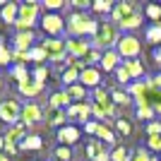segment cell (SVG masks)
Returning <instances> with one entry per match:
<instances>
[{
  "label": "cell",
  "instance_id": "41",
  "mask_svg": "<svg viewBox=\"0 0 161 161\" xmlns=\"http://www.w3.org/2000/svg\"><path fill=\"white\" fill-rule=\"evenodd\" d=\"M132 161H154L152 159V154H149V149H137V152H135L132 154Z\"/></svg>",
  "mask_w": 161,
  "mask_h": 161
},
{
  "label": "cell",
  "instance_id": "47",
  "mask_svg": "<svg viewBox=\"0 0 161 161\" xmlns=\"http://www.w3.org/2000/svg\"><path fill=\"white\" fill-rule=\"evenodd\" d=\"M92 115H94V118H99V120L108 118V115H106V111H103L101 106H96V103H92Z\"/></svg>",
  "mask_w": 161,
  "mask_h": 161
},
{
  "label": "cell",
  "instance_id": "5",
  "mask_svg": "<svg viewBox=\"0 0 161 161\" xmlns=\"http://www.w3.org/2000/svg\"><path fill=\"white\" fill-rule=\"evenodd\" d=\"M41 48L46 51V58L51 63H65L70 55H67V41L63 39H46L43 43H41Z\"/></svg>",
  "mask_w": 161,
  "mask_h": 161
},
{
  "label": "cell",
  "instance_id": "54",
  "mask_svg": "<svg viewBox=\"0 0 161 161\" xmlns=\"http://www.w3.org/2000/svg\"><path fill=\"white\" fill-rule=\"evenodd\" d=\"M0 147H5V137H0Z\"/></svg>",
  "mask_w": 161,
  "mask_h": 161
},
{
  "label": "cell",
  "instance_id": "46",
  "mask_svg": "<svg viewBox=\"0 0 161 161\" xmlns=\"http://www.w3.org/2000/svg\"><path fill=\"white\" fill-rule=\"evenodd\" d=\"M72 7L77 10V12H84V10H89V7H92V3H89V0H75Z\"/></svg>",
  "mask_w": 161,
  "mask_h": 161
},
{
  "label": "cell",
  "instance_id": "3",
  "mask_svg": "<svg viewBox=\"0 0 161 161\" xmlns=\"http://www.w3.org/2000/svg\"><path fill=\"white\" fill-rule=\"evenodd\" d=\"M41 12L39 3H19V19H17V31H31V27L36 24Z\"/></svg>",
  "mask_w": 161,
  "mask_h": 161
},
{
  "label": "cell",
  "instance_id": "33",
  "mask_svg": "<svg viewBox=\"0 0 161 161\" xmlns=\"http://www.w3.org/2000/svg\"><path fill=\"white\" fill-rule=\"evenodd\" d=\"M10 63H12V51H7L5 39L0 36V67H3V65H10Z\"/></svg>",
  "mask_w": 161,
  "mask_h": 161
},
{
  "label": "cell",
  "instance_id": "21",
  "mask_svg": "<svg viewBox=\"0 0 161 161\" xmlns=\"http://www.w3.org/2000/svg\"><path fill=\"white\" fill-rule=\"evenodd\" d=\"M27 130H29V125L27 123H17V125H12V128H7V132H5V142H22L24 137H27Z\"/></svg>",
  "mask_w": 161,
  "mask_h": 161
},
{
  "label": "cell",
  "instance_id": "36",
  "mask_svg": "<svg viewBox=\"0 0 161 161\" xmlns=\"http://www.w3.org/2000/svg\"><path fill=\"white\" fill-rule=\"evenodd\" d=\"M48 75H51V70H48L46 65H39V67H36V70H34V72H31V77H34V80H36V82H41V84H46Z\"/></svg>",
  "mask_w": 161,
  "mask_h": 161
},
{
  "label": "cell",
  "instance_id": "37",
  "mask_svg": "<svg viewBox=\"0 0 161 161\" xmlns=\"http://www.w3.org/2000/svg\"><path fill=\"white\" fill-rule=\"evenodd\" d=\"M115 80L120 82V84H128V87L132 84V77H130V72L125 70V65H120L118 70H115Z\"/></svg>",
  "mask_w": 161,
  "mask_h": 161
},
{
  "label": "cell",
  "instance_id": "38",
  "mask_svg": "<svg viewBox=\"0 0 161 161\" xmlns=\"http://www.w3.org/2000/svg\"><path fill=\"white\" fill-rule=\"evenodd\" d=\"M29 58H31L34 63H46V60H48V58H46V51H43L41 46L31 48V51H29Z\"/></svg>",
  "mask_w": 161,
  "mask_h": 161
},
{
  "label": "cell",
  "instance_id": "24",
  "mask_svg": "<svg viewBox=\"0 0 161 161\" xmlns=\"http://www.w3.org/2000/svg\"><path fill=\"white\" fill-rule=\"evenodd\" d=\"M65 92H67V96H70L75 103H82V101L89 96V94H87V89L82 87V84H72V87H67Z\"/></svg>",
  "mask_w": 161,
  "mask_h": 161
},
{
  "label": "cell",
  "instance_id": "44",
  "mask_svg": "<svg viewBox=\"0 0 161 161\" xmlns=\"http://www.w3.org/2000/svg\"><path fill=\"white\" fill-rule=\"evenodd\" d=\"M41 7H46V10H60V7H65V0H43Z\"/></svg>",
  "mask_w": 161,
  "mask_h": 161
},
{
  "label": "cell",
  "instance_id": "2",
  "mask_svg": "<svg viewBox=\"0 0 161 161\" xmlns=\"http://www.w3.org/2000/svg\"><path fill=\"white\" fill-rule=\"evenodd\" d=\"M120 36H123V34L118 31V24H113V22H103V24H99V31H96L94 41H92V48H96V51H101V53L115 51Z\"/></svg>",
  "mask_w": 161,
  "mask_h": 161
},
{
  "label": "cell",
  "instance_id": "43",
  "mask_svg": "<svg viewBox=\"0 0 161 161\" xmlns=\"http://www.w3.org/2000/svg\"><path fill=\"white\" fill-rule=\"evenodd\" d=\"M12 60H17V65H27L31 58H29V51L24 53V51H14L12 53Z\"/></svg>",
  "mask_w": 161,
  "mask_h": 161
},
{
  "label": "cell",
  "instance_id": "40",
  "mask_svg": "<svg viewBox=\"0 0 161 161\" xmlns=\"http://www.w3.org/2000/svg\"><path fill=\"white\" fill-rule=\"evenodd\" d=\"M55 159L58 161H72V149L70 147H58L55 149Z\"/></svg>",
  "mask_w": 161,
  "mask_h": 161
},
{
  "label": "cell",
  "instance_id": "9",
  "mask_svg": "<svg viewBox=\"0 0 161 161\" xmlns=\"http://www.w3.org/2000/svg\"><path fill=\"white\" fill-rule=\"evenodd\" d=\"M92 99H94V103H96V106H101L103 111H106V115H108V118H115V103H113V96L108 94V92H106L103 87L94 89Z\"/></svg>",
  "mask_w": 161,
  "mask_h": 161
},
{
  "label": "cell",
  "instance_id": "20",
  "mask_svg": "<svg viewBox=\"0 0 161 161\" xmlns=\"http://www.w3.org/2000/svg\"><path fill=\"white\" fill-rule=\"evenodd\" d=\"M130 14H135V5H130V3H115L113 12H111V19H113V24H120L123 19H128Z\"/></svg>",
  "mask_w": 161,
  "mask_h": 161
},
{
  "label": "cell",
  "instance_id": "31",
  "mask_svg": "<svg viewBox=\"0 0 161 161\" xmlns=\"http://www.w3.org/2000/svg\"><path fill=\"white\" fill-rule=\"evenodd\" d=\"M111 161H132V156H130V152H128L125 147H120V144H118V147L111 152Z\"/></svg>",
  "mask_w": 161,
  "mask_h": 161
},
{
  "label": "cell",
  "instance_id": "52",
  "mask_svg": "<svg viewBox=\"0 0 161 161\" xmlns=\"http://www.w3.org/2000/svg\"><path fill=\"white\" fill-rule=\"evenodd\" d=\"M154 60L161 65V48H156V51H154Z\"/></svg>",
  "mask_w": 161,
  "mask_h": 161
},
{
  "label": "cell",
  "instance_id": "27",
  "mask_svg": "<svg viewBox=\"0 0 161 161\" xmlns=\"http://www.w3.org/2000/svg\"><path fill=\"white\" fill-rule=\"evenodd\" d=\"M96 137H99V142H106V144H115V135L111 128H106L103 123L99 125V130H96Z\"/></svg>",
  "mask_w": 161,
  "mask_h": 161
},
{
  "label": "cell",
  "instance_id": "22",
  "mask_svg": "<svg viewBox=\"0 0 161 161\" xmlns=\"http://www.w3.org/2000/svg\"><path fill=\"white\" fill-rule=\"evenodd\" d=\"M41 147H43V140H41L39 135H27V137L19 142L22 152H36V149H41Z\"/></svg>",
  "mask_w": 161,
  "mask_h": 161
},
{
  "label": "cell",
  "instance_id": "42",
  "mask_svg": "<svg viewBox=\"0 0 161 161\" xmlns=\"http://www.w3.org/2000/svg\"><path fill=\"white\" fill-rule=\"evenodd\" d=\"M147 135H149V137H156V135H161V120L147 123Z\"/></svg>",
  "mask_w": 161,
  "mask_h": 161
},
{
  "label": "cell",
  "instance_id": "48",
  "mask_svg": "<svg viewBox=\"0 0 161 161\" xmlns=\"http://www.w3.org/2000/svg\"><path fill=\"white\" fill-rule=\"evenodd\" d=\"M99 125H101V123H96V120H89L87 125H84V132H87V135H96Z\"/></svg>",
  "mask_w": 161,
  "mask_h": 161
},
{
  "label": "cell",
  "instance_id": "34",
  "mask_svg": "<svg viewBox=\"0 0 161 161\" xmlns=\"http://www.w3.org/2000/svg\"><path fill=\"white\" fill-rule=\"evenodd\" d=\"M115 3H111V0H96V3H92V10L94 12H113Z\"/></svg>",
  "mask_w": 161,
  "mask_h": 161
},
{
  "label": "cell",
  "instance_id": "4",
  "mask_svg": "<svg viewBox=\"0 0 161 161\" xmlns=\"http://www.w3.org/2000/svg\"><path fill=\"white\" fill-rule=\"evenodd\" d=\"M115 51H118V55L123 60H137V55L142 53V43L135 34H123L118 46H115Z\"/></svg>",
  "mask_w": 161,
  "mask_h": 161
},
{
  "label": "cell",
  "instance_id": "11",
  "mask_svg": "<svg viewBox=\"0 0 161 161\" xmlns=\"http://www.w3.org/2000/svg\"><path fill=\"white\" fill-rule=\"evenodd\" d=\"M41 120H43V108L39 103H34V101L24 103V108H22V123H27L31 128L34 123H41Z\"/></svg>",
  "mask_w": 161,
  "mask_h": 161
},
{
  "label": "cell",
  "instance_id": "12",
  "mask_svg": "<svg viewBox=\"0 0 161 161\" xmlns=\"http://www.w3.org/2000/svg\"><path fill=\"white\" fill-rule=\"evenodd\" d=\"M92 51V43L87 39H67V55L70 58H84Z\"/></svg>",
  "mask_w": 161,
  "mask_h": 161
},
{
  "label": "cell",
  "instance_id": "17",
  "mask_svg": "<svg viewBox=\"0 0 161 161\" xmlns=\"http://www.w3.org/2000/svg\"><path fill=\"white\" fill-rule=\"evenodd\" d=\"M48 106L55 108V111H67V108L72 106V99L67 96V92H53V94L48 96Z\"/></svg>",
  "mask_w": 161,
  "mask_h": 161
},
{
  "label": "cell",
  "instance_id": "55",
  "mask_svg": "<svg viewBox=\"0 0 161 161\" xmlns=\"http://www.w3.org/2000/svg\"><path fill=\"white\" fill-rule=\"evenodd\" d=\"M3 84H5V82H3V75H0V92H3Z\"/></svg>",
  "mask_w": 161,
  "mask_h": 161
},
{
  "label": "cell",
  "instance_id": "32",
  "mask_svg": "<svg viewBox=\"0 0 161 161\" xmlns=\"http://www.w3.org/2000/svg\"><path fill=\"white\" fill-rule=\"evenodd\" d=\"M115 130L120 135H125V137H130L132 135V123L125 120V118H115Z\"/></svg>",
  "mask_w": 161,
  "mask_h": 161
},
{
  "label": "cell",
  "instance_id": "51",
  "mask_svg": "<svg viewBox=\"0 0 161 161\" xmlns=\"http://www.w3.org/2000/svg\"><path fill=\"white\" fill-rule=\"evenodd\" d=\"M152 108H154V113H156V115H161V92L156 94V99H154V103H152Z\"/></svg>",
  "mask_w": 161,
  "mask_h": 161
},
{
  "label": "cell",
  "instance_id": "23",
  "mask_svg": "<svg viewBox=\"0 0 161 161\" xmlns=\"http://www.w3.org/2000/svg\"><path fill=\"white\" fill-rule=\"evenodd\" d=\"M123 65H125V70L130 72V77H132V80L140 82L142 77H144V65H142L140 60H123Z\"/></svg>",
  "mask_w": 161,
  "mask_h": 161
},
{
  "label": "cell",
  "instance_id": "10",
  "mask_svg": "<svg viewBox=\"0 0 161 161\" xmlns=\"http://www.w3.org/2000/svg\"><path fill=\"white\" fill-rule=\"evenodd\" d=\"M101 80H103V77H101L99 67H84V70L80 72V84L84 89H99Z\"/></svg>",
  "mask_w": 161,
  "mask_h": 161
},
{
  "label": "cell",
  "instance_id": "18",
  "mask_svg": "<svg viewBox=\"0 0 161 161\" xmlns=\"http://www.w3.org/2000/svg\"><path fill=\"white\" fill-rule=\"evenodd\" d=\"M34 39H36V34L34 31H17L14 34V51H31L34 46Z\"/></svg>",
  "mask_w": 161,
  "mask_h": 161
},
{
  "label": "cell",
  "instance_id": "39",
  "mask_svg": "<svg viewBox=\"0 0 161 161\" xmlns=\"http://www.w3.org/2000/svg\"><path fill=\"white\" fill-rule=\"evenodd\" d=\"M147 17L154 24H159L161 22V5H147Z\"/></svg>",
  "mask_w": 161,
  "mask_h": 161
},
{
  "label": "cell",
  "instance_id": "15",
  "mask_svg": "<svg viewBox=\"0 0 161 161\" xmlns=\"http://www.w3.org/2000/svg\"><path fill=\"white\" fill-rule=\"evenodd\" d=\"M77 140H80V128L65 125V128L58 130V142H60V147H72Z\"/></svg>",
  "mask_w": 161,
  "mask_h": 161
},
{
  "label": "cell",
  "instance_id": "1",
  "mask_svg": "<svg viewBox=\"0 0 161 161\" xmlns=\"http://www.w3.org/2000/svg\"><path fill=\"white\" fill-rule=\"evenodd\" d=\"M99 24H101L99 19H92V17H87L82 12H72L65 17V29L72 39H82V36H92L94 39L96 31H99Z\"/></svg>",
  "mask_w": 161,
  "mask_h": 161
},
{
  "label": "cell",
  "instance_id": "49",
  "mask_svg": "<svg viewBox=\"0 0 161 161\" xmlns=\"http://www.w3.org/2000/svg\"><path fill=\"white\" fill-rule=\"evenodd\" d=\"M5 154L7 156H12V154H17V149H19V144H14V142H5Z\"/></svg>",
  "mask_w": 161,
  "mask_h": 161
},
{
  "label": "cell",
  "instance_id": "13",
  "mask_svg": "<svg viewBox=\"0 0 161 161\" xmlns=\"http://www.w3.org/2000/svg\"><path fill=\"white\" fill-rule=\"evenodd\" d=\"M87 159H89V161H111V152H106L103 142L92 140V142L87 144Z\"/></svg>",
  "mask_w": 161,
  "mask_h": 161
},
{
  "label": "cell",
  "instance_id": "14",
  "mask_svg": "<svg viewBox=\"0 0 161 161\" xmlns=\"http://www.w3.org/2000/svg\"><path fill=\"white\" fill-rule=\"evenodd\" d=\"M0 19L5 24H17V19H19V3L7 0L5 5L0 7Z\"/></svg>",
  "mask_w": 161,
  "mask_h": 161
},
{
  "label": "cell",
  "instance_id": "7",
  "mask_svg": "<svg viewBox=\"0 0 161 161\" xmlns=\"http://www.w3.org/2000/svg\"><path fill=\"white\" fill-rule=\"evenodd\" d=\"M41 29L46 34H51V36H60V34L65 31V19L55 12H46L41 17Z\"/></svg>",
  "mask_w": 161,
  "mask_h": 161
},
{
  "label": "cell",
  "instance_id": "19",
  "mask_svg": "<svg viewBox=\"0 0 161 161\" xmlns=\"http://www.w3.org/2000/svg\"><path fill=\"white\" fill-rule=\"evenodd\" d=\"M120 55H118V51H106L103 53V60H101L99 70H103V72H115L118 67H120Z\"/></svg>",
  "mask_w": 161,
  "mask_h": 161
},
{
  "label": "cell",
  "instance_id": "45",
  "mask_svg": "<svg viewBox=\"0 0 161 161\" xmlns=\"http://www.w3.org/2000/svg\"><path fill=\"white\" fill-rule=\"evenodd\" d=\"M147 147H149V152H161V135L149 137V140H147Z\"/></svg>",
  "mask_w": 161,
  "mask_h": 161
},
{
  "label": "cell",
  "instance_id": "29",
  "mask_svg": "<svg viewBox=\"0 0 161 161\" xmlns=\"http://www.w3.org/2000/svg\"><path fill=\"white\" fill-rule=\"evenodd\" d=\"M144 39H147L149 43H161V22H159V24H152V27H147Z\"/></svg>",
  "mask_w": 161,
  "mask_h": 161
},
{
  "label": "cell",
  "instance_id": "26",
  "mask_svg": "<svg viewBox=\"0 0 161 161\" xmlns=\"http://www.w3.org/2000/svg\"><path fill=\"white\" fill-rule=\"evenodd\" d=\"M111 96H113V103H115V106H130V103H132V96H130L125 89H113Z\"/></svg>",
  "mask_w": 161,
  "mask_h": 161
},
{
  "label": "cell",
  "instance_id": "50",
  "mask_svg": "<svg viewBox=\"0 0 161 161\" xmlns=\"http://www.w3.org/2000/svg\"><path fill=\"white\" fill-rule=\"evenodd\" d=\"M147 82H149V84H152L154 89H159V92H161V72H159V75H154V77H152V80H147Z\"/></svg>",
  "mask_w": 161,
  "mask_h": 161
},
{
  "label": "cell",
  "instance_id": "53",
  "mask_svg": "<svg viewBox=\"0 0 161 161\" xmlns=\"http://www.w3.org/2000/svg\"><path fill=\"white\" fill-rule=\"evenodd\" d=\"M0 161H12V159H10V156H7L5 152H0Z\"/></svg>",
  "mask_w": 161,
  "mask_h": 161
},
{
  "label": "cell",
  "instance_id": "35",
  "mask_svg": "<svg viewBox=\"0 0 161 161\" xmlns=\"http://www.w3.org/2000/svg\"><path fill=\"white\" fill-rule=\"evenodd\" d=\"M154 108H152V106H140V108H137V120H147V123H152V120H154Z\"/></svg>",
  "mask_w": 161,
  "mask_h": 161
},
{
  "label": "cell",
  "instance_id": "28",
  "mask_svg": "<svg viewBox=\"0 0 161 161\" xmlns=\"http://www.w3.org/2000/svg\"><path fill=\"white\" fill-rule=\"evenodd\" d=\"M101 60H103V53H101V51H96V48H92V51L84 55V65H87V67L101 65Z\"/></svg>",
  "mask_w": 161,
  "mask_h": 161
},
{
  "label": "cell",
  "instance_id": "16",
  "mask_svg": "<svg viewBox=\"0 0 161 161\" xmlns=\"http://www.w3.org/2000/svg\"><path fill=\"white\" fill-rule=\"evenodd\" d=\"M17 89H19L22 96H29V99H34V96H39L43 89H46V84H41V82H36L34 77H29L27 82H22V84H17Z\"/></svg>",
  "mask_w": 161,
  "mask_h": 161
},
{
  "label": "cell",
  "instance_id": "25",
  "mask_svg": "<svg viewBox=\"0 0 161 161\" xmlns=\"http://www.w3.org/2000/svg\"><path fill=\"white\" fill-rule=\"evenodd\" d=\"M118 27L123 29V31H132V29H137V27H142V14L140 12H135V14H130L128 19H123Z\"/></svg>",
  "mask_w": 161,
  "mask_h": 161
},
{
  "label": "cell",
  "instance_id": "8",
  "mask_svg": "<svg viewBox=\"0 0 161 161\" xmlns=\"http://www.w3.org/2000/svg\"><path fill=\"white\" fill-rule=\"evenodd\" d=\"M67 118H72V120L82 123V125H87L89 118H92V103L89 101H82V103H72V106L65 111Z\"/></svg>",
  "mask_w": 161,
  "mask_h": 161
},
{
  "label": "cell",
  "instance_id": "30",
  "mask_svg": "<svg viewBox=\"0 0 161 161\" xmlns=\"http://www.w3.org/2000/svg\"><path fill=\"white\" fill-rule=\"evenodd\" d=\"M10 75L17 80V84H22V82H27L29 77H31V75L27 72V67H24V65H14L12 70H10Z\"/></svg>",
  "mask_w": 161,
  "mask_h": 161
},
{
  "label": "cell",
  "instance_id": "6",
  "mask_svg": "<svg viewBox=\"0 0 161 161\" xmlns=\"http://www.w3.org/2000/svg\"><path fill=\"white\" fill-rule=\"evenodd\" d=\"M22 103L17 99H3L0 101V120L7 123L10 128L12 125H17V123H22Z\"/></svg>",
  "mask_w": 161,
  "mask_h": 161
}]
</instances>
